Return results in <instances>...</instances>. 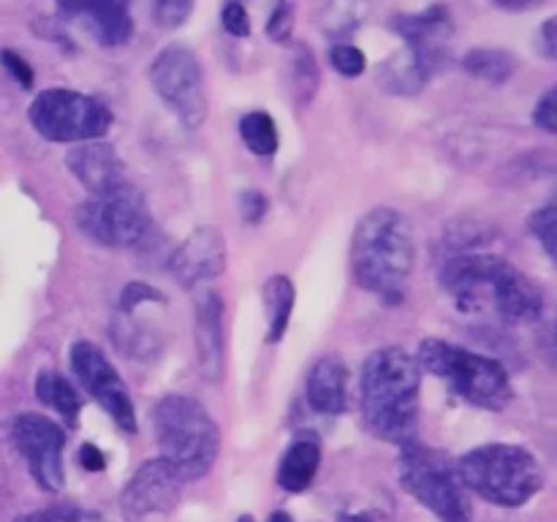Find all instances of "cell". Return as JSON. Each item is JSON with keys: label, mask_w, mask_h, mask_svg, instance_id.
<instances>
[{"label": "cell", "mask_w": 557, "mask_h": 522, "mask_svg": "<svg viewBox=\"0 0 557 522\" xmlns=\"http://www.w3.org/2000/svg\"><path fill=\"white\" fill-rule=\"evenodd\" d=\"M422 370L400 346L370 353L359 375L362 419L375 438L406 446L417 440Z\"/></svg>", "instance_id": "cell-1"}, {"label": "cell", "mask_w": 557, "mask_h": 522, "mask_svg": "<svg viewBox=\"0 0 557 522\" xmlns=\"http://www.w3.org/2000/svg\"><path fill=\"white\" fill-rule=\"evenodd\" d=\"M417 261L411 221L392 207H375L354 228L351 272L364 291L397 302Z\"/></svg>", "instance_id": "cell-2"}, {"label": "cell", "mask_w": 557, "mask_h": 522, "mask_svg": "<svg viewBox=\"0 0 557 522\" xmlns=\"http://www.w3.org/2000/svg\"><path fill=\"white\" fill-rule=\"evenodd\" d=\"M161 457L183 482H199L212 471L221 451V430L199 400L188 395H166L152 408Z\"/></svg>", "instance_id": "cell-3"}, {"label": "cell", "mask_w": 557, "mask_h": 522, "mask_svg": "<svg viewBox=\"0 0 557 522\" xmlns=\"http://www.w3.org/2000/svg\"><path fill=\"white\" fill-rule=\"evenodd\" d=\"M457 473L468 493L506 509L525 506L544 484L536 457L515 444H484L466 451L457 462Z\"/></svg>", "instance_id": "cell-4"}, {"label": "cell", "mask_w": 557, "mask_h": 522, "mask_svg": "<svg viewBox=\"0 0 557 522\" xmlns=\"http://www.w3.org/2000/svg\"><path fill=\"white\" fill-rule=\"evenodd\" d=\"M419 370H428L435 378H444L457 397L476 408L504 411L511 402V381L504 364L493 357H482L468 348L446 343L441 337H428L419 343Z\"/></svg>", "instance_id": "cell-5"}, {"label": "cell", "mask_w": 557, "mask_h": 522, "mask_svg": "<svg viewBox=\"0 0 557 522\" xmlns=\"http://www.w3.org/2000/svg\"><path fill=\"white\" fill-rule=\"evenodd\" d=\"M400 484L408 495L428 506L441 522H471V493L462 484L457 465L441 451L422 446L419 440L403 446Z\"/></svg>", "instance_id": "cell-6"}, {"label": "cell", "mask_w": 557, "mask_h": 522, "mask_svg": "<svg viewBox=\"0 0 557 522\" xmlns=\"http://www.w3.org/2000/svg\"><path fill=\"white\" fill-rule=\"evenodd\" d=\"M27 117L38 136L60 145L103 139L112 128V112L107 103L69 87H49L38 92L27 109Z\"/></svg>", "instance_id": "cell-7"}, {"label": "cell", "mask_w": 557, "mask_h": 522, "mask_svg": "<svg viewBox=\"0 0 557 522\" xmlns=\"http://www.w3.org/2000/svg\"><path fill=\"white\" fill-rule=\"evenodd\" d=\"M74 221L85 237L107 248H131L150 228V207L139 188L123 183L101 196H90L74 210Z\"/></svg>", "instance_id": "cell-8"}, {"label": "cell", "mask_w": 557, "mask_h": 522, "mask_svg": "<svg viewBox=\"0 0 557 522\" xmlns=\"http://www.w3.org/2000/svg\"><path fill=\"white\" fill-rule=\"evenodd\" d=\"M147 76L161 101L177 114L185 128H199L205 123V76H201V63L194 49L183 47V44H169L152 58Z\"/></svg>", "instance_id": "cell-9"}, {"label": "cell", "mask_w": 557, "mask_h": 522, "mask_svg": "<svg viewBox=\"0 0 557 522\" xmlns=\"http://www.w3.org/2000/svg\"><path fill=\"white\" fill-rule=\"evenodd\" d=\"M69 362L74 375L79 378L82 389L112 417V422L117 424L123 433L134 435L136 430H139L136 427L134 400H131L128 386L123 384V378H120L114 364L107 359V353H103L96 343L76 340L74 346H71Z\"/></svg>", "instance_id": "cell-10"}, {"label": "cell", "mask_w": 557, "mask_h": 522, "mask_svg": "<svg viewBox=\"0 0 557 522\" xmlns=\"http://www.w3.org/2000/svg\"><path fill=\"white\" fill-rule=\"evenodd\" d=\"M11 440L30 468V476L47 493L63 489L65 433L44 413H20L11 422Z\"/></svg>", "instance_id": "cell-11"}, {"label": "cell", "mask_w": 557, "mask_h": 522, "mask_svg": "<svg viewBox=\"0 0 557 522\" xmlns=\"http://www.w3.org/2000/svg\"><path fill=\"white\" fill-rule=\"evenodd\" d=\"M392 30L406 41V52L419 63V69L433 79L451 58V14L444 3H435L417 14L395 16Z\"/></svg>", "instance_id": "cell-12"}, {"label": "cell", "mask_w": 557, "mask_h": 522, "mask_svg": "<svg viewBox=\"0 0 557 522\" xmlns=\"http://www.w3.org/2000/svg\"><path fill=\"white\" fill-rule=\"evenodd\" d=\"M183 478L163 457L147 460L136 468L131 482L120 495V509L128 520H141L152 514H169L180 504Z\"/></svg>", "instance_id": "cell-13"}, {"label": "cell", "mask_w": 557, "mask_h": 522, "mask_svg": "<svg viewBox=\"0 0 557 522\" xmlns=\"http://www.w3.org/2000/svg\"><path fill=\"white\" fill-rule=\"evenodd\" d=\"M223 270H226V239L218 226L194 228L169 261V272L183 288L212 281Z\"/></svg>", "instance_id": "cell-14"}, {"label": "cell", "mask_w": 557, "mask_h": 522, "mask_svg": "<svg viewBox=\"0 0 557 522\" xmlns=\"http://www.w3.org/2000/svg\"><path fill=\"white\" fill-rule=\"evenodd\" d=\"M226 304L215 288H205L196 297V357H199L201 378L218 384L226 373V326H223Z\"/></svg>", "instance_id": "cell-15"}, {"label": "cell", "mask_w": 557, "mask_h": 522, "mask_svg": "<svg viewBox=\"0 0 557 522\" xmlns=\"http://www.w3.org/2000/svg\"><path fill=\"white\" fill-rule=\"evenodd\" d=\"M487 302L493 304L500 319L520 324V321H536L544 313V294L525 272L504 261L490 286Z\"/></svg>", "instance_id": "cell-16"}, {"label": "cell", "mask_w": 557, "mask_h": 522, "mask_svg": "<svg viewBox=\"0 0 557 522\" xmlns=\"http://www.w3.org/2000/svg\"><path fill=\"white\" fill-rule=\"evenodd\" d=\"M65 14L85 20V27L101 47H125L134 36L131 0H58Z\"/></svg>", "instance_id": "cell-17"}, {"label": "cell", "mask_w": 557, "mask_h": 522, "mask_svg": "<svg viewBox=\"0 0 557 522\" xmlns=\"http://www.w3.org/2000/svg\"><path fill=\"white\" fill-rule=\"evenodd\" d=\"M65 166L85 185V190L90 196L109 194V190L125 183L123 161L117 158L114 147L101 139L82 141V145L71 147V152L65 156Z\"/></svg>", "instance_id": "cell-18"}, {"label": "cell", "mask_w": 557, "mask_h": 522, "mask_svg": "<svg viewBox=\"0 0 557 522\" xmlns=\"http://www.w3.org/2000/svg\"><path fill=\"white\" fill-rule=\"evenodd\" d=\"M305 395H308L310 408L315 413L337 417L346 411L348 402V370L346 362L335 353L315 359L310 368L308 381H305Z\"/></svg>", "instance_id": "cell-19"}, {"label": "cell", "mask_w": 557, "mask_h": 522, "mask_svg": "<svg viewBox=\"0 0 557 522\" xmlns=\"http://www.w3.org/2000/svg\"><path fill=\"white\" fill-rule=\"evenodd\" d=\"M373 14V0H315L313 22L326 38L343 44Z\"/></svg>", "instance_id": "cell-20"}, {"label": "cell", "mask_w": 557, "mask_h": 522, "mask_svg": "<svg viewBox=\"0 0 557 522\" xmlns=\"http://www.w3.org/2000/svg\"><path fill=\"white\" fill-rule=\"evenodd\" d=\"M321 465V449L315 440L299 438L283 455L281 468H277V484H281L286 493H302L313 484L315 473Z\"/></svg>", "instance_id": "cell-21"}, {"label": "cell", "mask_w": 557, "mask_h": 522, "mask_svg": "<svg viewBox=\"0 0 557 522\" xmlns=\"http://www.w3.org/2000/svg\"><path fill=\"white\" fill-rule=\"evenodd\" d=\"M264 310H267V343H281L292 321L294 302H297V291H294L292 277L272 275L264 283Z\"/></svg>", "instance_id": "cell-22"}, {"label": "cell", "mask_w": 557, "mask_h": 522, "mask_svg": "<svg viewBox=\"0 0 557 522\" xmlns=\"http://www.w3.org/2000/svg\"><path fill=\"white\" fill-rule=\"evenodd\" d=\"M33 389H36L38 400H41L44 406L52 408L69 427H76V424H79V395H76L74 384H71L65 375L54 373V370H41Z\"/></svg>", "instance_id": "cell-23"}, {"label": "cell", "mask_w": 557, "mask_h": 522, "mask_svg": "<svg viewBox=\"0 0 557 522\" xmlns=\"http://www.w3.org/2000/svg\"><path fill=\"white\" fill-rule=\"evenodd\" d=\"M379 82L384 85L386 92H395V96H413V92L422 90L428 85V74L419 69L417 60L403 49L395 58L386 60L379 71Z\"/></svg>", "instance_id": "cell-24"}, {"label": "cell", "mask_w": 557, "mask_h": 522, "mask_svg": "<svg viewBox=\"0 0 557 522\" xmlns=\"http://www.w3.org/2000/svg\"><path fill=\"white\" fill-rule=\"evenodd\" d=\"M462 71L476 79L490 82V85H504L511 79V74L517 71V60L511 58L504 49H471V52L462 58Z\"/></svg>", "instance_id": "cell-25"}, {"label": "cell", "mask_w": 557, "mask_h": 522, "mask_svg": "<svg viewBox=\"0 0 557 522\" xmlns=\"http://www.w3.org/2000/svg\"><path fill=\"white\" fill-rule=\"evenodd\" d=\"M288 87H292L297 103H310V98L319 90V65L305 44H297L294 54L288 58Z\"/></svg>", "instance_id": "cell-26"}, {"label": "cell", "mask_w": 557, "mask_h": 522, "mask_svg": "<svg viewBox=\"0 0 557 522\" xmlns=\"http://www.w3.org/2000/svg\"><path fill=\"white\" fill-rule=\"evenodd\" d=\"M239 136L253 156L270 158L277 152V125L267 112L256 109L239 120Z\"/></svg>", "instance_id": "cell-27"}, {"label": "cell", "mask_w": 557, "mask_h": 522, "mask_svg": "<svg viewBox=\"0 0 557 522\" xmlns=\"http://www.w3.org/2000/svg\"><path fill=\"white\" fill-rule=\"evenodd\" d=\"M294 9L297 0H272L270 16H267V36L275 44H288L294 33Z\"/></svg>", "instance_id": "cell-28"}, {"label": "cell", "mask_w": 557, "mask_h": 522, "mask_svg": "<svg viewBox=\"0 0 557 522\" xmlns=\"http://www.w3.org/2000/svg\"><path fill=\"white\" fill-rule=\"evenodd\" d=\"M330 63L335 65L337 74L348 76V79H354V76H362L364 69H368V58H364L362 49L354 47V44H348V41L332 44Z\"/></svg>", "instance_id": "cell-29"}, {"label": "cell", "mask_w": 557, "mask_h": 522, "mask_svg": "<svg viewBox=\"0 0 557 522\" xmlns=\"http://www.w3.org/2000/svg\"><path fill=\"white\" fill-rule=\"evenodd\" d=\"M194 14V0H152V16L163 30H177Z\"/></svg>", "instance_id": "cell-30"}, {"label": "cell", "mask_w": 557, "mask_h": 522, "mask_svg": "<svg viewBox=\"0 0 557 522\" xmlns=\"http://www.w3.org/2000/svg\"><path fill=\"white\" fill-rule=\"evenodd\" d=\"M555 223H557V210L553 204L542 207V210H536L531 215L533 237L542 243L544 253H547L549 259H555Z\"/></svg>", "instance_id": "cell-31"}, {"label": "cell", "mask_w": 557, "mask_h": 522, "mask_svg": "<svg viewBox=\"0 0 557 522\" xmlns=\"http://www.w3.org/2000/svg\"><path fill=\"white\" fill-rule=\"evenodd\" d=\"M163 294L158 288H152L150 283H141V281H131L128 286L123 288L120 294V315H131L136 310V304L141 302H163Z\"/></svg>", "instance_id": "cell-32"}, {"label": "cell", "mask_w": 557, "mask_h": 522, "mask_svg": "<svg viewBox=\"0 0 557 522\" xmlns=\"http://www.w3.org/2000/svg\"><path fill=\"white\" fill-rule=\"evenodd\" d=\"M221 22H223V30H226L228 36H234V38L250 36V16H248V11H245V5L237 3V0L226 3Z\"/></svg>", "instance_id": "cell-33"}, {"label": "cell", "mask_w": 557, "mask_h": 522, "mask_svg": "<svg viewBox=\"0 0 557 522\" xmlns=\"http://www.w3.org/2000/svg\"><path fill=\"white\" fill-rule=\"evenodd\" d=\"M557 90L555 87H549L547 92H544L542 98H539L536 109H533V125L542 130H547V134H555L557 130V101H555Z\"/></svg>", "instance_id": "cell-34"}, {"label": "cell", "mask_w": 557, "mask_h": 522, "mask_svg": "<svg viewBox=\"0 0 557 522\" xmlns=\"http://www.w3.org/2000/svg\"><path fill=\"white\" fill-rule=\"evenodd\" d=\"M267 210H270V201H267V196L261 190H245L239 196V215H243L245 223H261Z\"/></svg>", "instance_id": "cell-35"}, {"label": "cell", "mask_w": 557, "mask_h": 522, "mask_svg": "<svg viewBox=\"0 0 557 522\" xmlns=\"http://www.w3.org/2000/svg\"><path fill=\"white\" fill-rule=\"evenodd\" d=\"M0 60H3L5 71H9L25 90H30L33 79H36V76H33V65L27 63L20 52H14V49H3V52H0Z\"/></svg>", "instance_id": "cell-36"}, {"label": "cell", "mask_w": 557, "mask_h": 522, "mask_svg": "<svg viewBox=\"0 0 557 522\" xmlns=\"http://www.w3.org/2000/svg\"><path fill=\"white\" fill-rule=\"evenodd\" d=\"M82 511L71 509V506H60V509H47L38 511V514H27L20 517L16 522H79Z\"/></svg>", "instance_id": "cell-37"}, {"label": "cell", "mask_w": 557, "mask_h": 522, "mask_svg": "<svg viewBox=\"0 0 557 522\" xmlns=\"http://www.w3.org/2000/svg\"><path fill=\"white\" fill-rule=\"evenodd\" d=\"M539 49H542V54L547 60L557 58V20L555 16H549V20L544 22L542 30H539Z\"/></svg>", "instance_id": "cell-38"}, {"label": "cell", "mask_w": 557, "mask_h": 522, "mask_svg": "<svg viewBox=\"0 0 557 522\" xmlns=\"http://www.w3.org/2000/svg\"><path fill=\"white\" fill-rule=\"evenodd\" d=\"M79 465L85 468V471H90V473L103 471V468H107V460H103V451L98 449V446L85 444L79 449Z\"/></svg>", "instance_id": "cell-39"}, {"label": "cell", "mask_w": 557, "mask_h": 522, "mask_svg": "<svg viewBox=\"0 0 557 522\" xmlns=\"http://www.w3.org/2000/svg\"><path fill=\"white\" fill-rule=\"evenodd\" d=\"M337 522H389V517L381 511H354V514H343Z\"/></svg>", "instance_id": "cell-40"}, {"label": "cell", "mask_w": 557, "mask_h": 522, "mask_svg": "<svg viewBox=\"0 0 557 522\" xmlns=\"http://www.w3.org/2000/svg\"><path fill=\"white\" fill-rule=\"evenodd\" d=\"M490 3L506 11H522V9H531V5H539L542 0H490Z\"/></svg>", "instance_id": "cell-41"}, {"label": "cell", "mask_w": 557, "mask_h": 522, "mask_svg": "<svg viewBox=\"0 0 557 522\" xmlns=\"http://www.w3.org/2000/svg\"><path fill=\"white\" fill-rule=\"evenodd\" d=\"M267 522H294L292 514L288 511H275V514H270V520Z\"/></svg>", "instance_id": "cell-42"}, {"label": "cell", "mask_w": 557, "mask_h": 522, "mask_svg": "<svg viewBox=\"0 0 557 522\" xmlns=\"http://www.w3.org/2000/svg\"><path fill=\"white\" fill-rule=\"evenodd\" d=\"M237 522H256V520H253V517H250V514H243Z\"/></svg>", "instance_id": "cell-43"}]
</instances>
